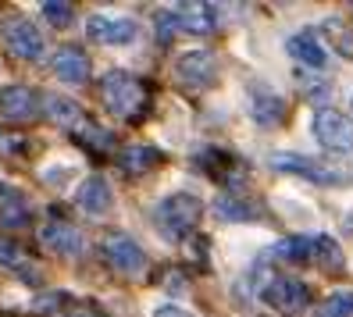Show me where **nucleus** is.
Listing matches in <instances>:
<instances>
[{
	"instance_id": "21",
	"label": "nucleus",
	"mask_w": 353,
	"mask_h": 317,
	"mask_svg": "<svg viewBox=\"0 0 353 317\" xmlns=\"http://www.w3.org/2000/svg\"><path fill=\"white\" fill-rule=\"evenodd\" d=\"M314 257L321 260L325 271H343V264H346L343 246L332 239V236H318V239H314Z\"/></svg>"
},
{
	"instance_id": "31",
	"label": "nucleus",
	"mask_w": 353,
	"mask_h": 317,
	"mask_svg": "<svg viewBox=\"0 0 353 317\" xmlns=\"http://www.w3.org/2000/svg\"><path fill=\"white\" fill-rule=\"evenodd\" d=\"M65 317H103V314H97L93 307H75V310H68Z\"/></svg>"
},
{
	"instance_id": "20",
	"label": "nucleus",
	"mask_w": 353,
	"mask_h": 317,
	"mask_svg": "<svg viewBox=\"0 0 353 317\" xmlns=\"http://www.w3.org/2000/svg\"><path fill=\"white\" fill-rule=\"evenodd\" d=\"M47 114H50V121L65 125V129H75V125L82 121L79 103L68 100V96H47Z\"/></svg>"
},
{
	"instance_id": "25",
	"label": "nucleus",
	"mask_w": 353,
	"mask_h": 317,
	"mask_svg": "<svg viewBox=\"0 0 353 317\" xmlns=\"http://www.w3.org/2000/svg\"><path fill=\"white\" fill-rule=\"evenodd\" d=\"M325 29H328V39L339 47V54L343 57H353V25L343 22V18H328Z\"/></svg>"
},
{
	"instance_id": "7",
	"label": "nucleus",
	"mask_w": 353,
	"mask_h": 317,
	"mask_svg": "<svg viewBox=\"0 0 353 317\" xmlns=\"http://www.w3.org/2000/svg\"><path fill=\"white\" fill-rule=\"evenodd\" d=\"M179 79L190 82V86H211L218 79V57L211 50H193V54H182L179 65H175Z\"/></svg>"
},
{
	"instance_id": "30",
	"label": "nucleus",
	"mask_w": 353,
	"mask_h": 317,
	"mask_svg": "<svg viewBox=\"0 0 353 317\" xmlns=\"http://www.w3.org/2000/svg\"><path fill=\"white\" fill-rule=\"evenodd\" d=\"M154 317H190L182 307H175V303H164V307H157L154 310Z\"/></svg>"
},
{
	"instance_id": "16",
	"label": "nucleus",
	"mask_w": 353,
	"mask_h": 317,
	"mask_svg": "<svg viewBox=\"0 0 353 317\" xmlns=\"http://www.w3.org/2000/svg\"><path fill=\"white\" fill-rule=\"evenodd\" d=\"M79 207L90 210V214H103V210L111 207V185L103 182L100 175L86 178V182H82V189H79Z\"/></svg>"
},
{
	"instance_id": "6",
	"label": "nucleus",
	"mask_w": 353,
	"mask_h": 317,
	"mask_svg": "<svg viewBox=\"0 0 353 317\" xmlns=\"http://www.w3.org/2000/svg\"><path fill=\"white\" fill-rule=\"evenodd\" d=\"M103 257H108L111 267H118L121 274H136V271H143V264H147L139 243L129 239V236H121V232H118V236L103 239Z\"/></svg>"
},
{
	"instance_id": "22",
	"label": "nucleus",
	"mask_w": 353,
	"mask_h": 317,
	"mask_svg": "<svg viewBox=\"0 0 353 317\" xmlns=\"http://www.w3.org/2000/svg\"><path fill=\"white\" fill-rule=\"evenodd\" d=\"M75 139L86 143L90 150H111V143H114V136H111L108 129H100V125H93V121H86V118L75 125Z\"/></svg>"
},
{
	"instance_id": "2",
	"label": "nucleus",
	"mask_w": 353,
	"mask_h": 317,
	"mask_svg": "<svg viewBox=\"0 0 353 317\" xmlns=\"http://www.w3.org/2000/svg\"><path fill=\"white\" fill-rule=\"evenodd\" d=\"M203 214V203L193 196V193H175L168 200H161L157 207V225L164 236H172V239H182L185 232H193L196 221Z\"/></svg>"
},
{
	"instance_id": "15",
	"label": "nucleus",
	"mask_w": 353,
	"mask_h": 317,
	"mask_svg": "<svg viewBox=\"0 0 353 317\" xmlns=\"http://www.w3.org/2000/svg\"><path fill=\"white\" fill-rule=\"evenodd\" d=\"M285 50L293 54V57L300 61V65H307V68H321V65H325V57H328V54H325V47H321V43H318V39L310 36V32L289 36Z\"/></svg>"
},
{
	"instance_id": "24",
	"label": "nucleus",
	"mask_w": 353,
	"mask_h": 317,
	"mask_svg": "<svg viewBox=\"0 0 353 317\" xmlns=\"http://www.w3.org/2000/svg\"><path fill=\"white\" fill-rule=\"evenodd\" d=\"M318 317H353V289H339V292H332L328 300L321 303Z\"/></svg>"
},
{
	"instance_id": "29",
	"label": "nucleus",
	"mask_w": 353,
	"mask_h": 317,
	"mask_svg": "<svg viewBox=\"0 0 353 317\" xmlns=\"http://www.w3.org/2000/svg\"><path fill=\"white\" fill-rule=\"evenodd\" d=\"M0 264H22V249L11 239H0Z\"/></svg>"
},
{
	"instance_id": "32",
	"label": "nucleus",
	"mask_w": 353,
	"mask_h": 317,
	"mask_svg": "<svg viewBox=\"0 0 353 317\" xmlns=\"http://www.w3.org/2000/svg\"><path fill=\"white\" fill-rule=\"evenodd\" d=\"M343 228H346V232H350V236H353V210H350V214L343 218Z\"/></svg>"
},
{
	"instance_id": "23",
	"label": "nucleus",
	"mask_w": 353,
	"mask_h": 317,
	"mask_svg": "<svg viewBox=\"0 0 353 317\" xmlns=\"http://www.w3.org/2000/svg\"><path fill=\"white\" fill-rule=\"evenodd\" d=\"M214 214H218L221 221H254L257 210H254L250 203L236 200V196H221V200L214 203Z\"/></svg>"
},
{
	"instance_id": "13",
	"label": "nucleus",
	"mask_w": 353,
	"mask_h": 317,
	"mask_svg": "<svg viewBox=\"0 0 353 317\" xmlns=\"http://www.w3.org/2000/svg\"><path fill=\"white\" fill-rule=\"evenodd\" d=\"M39 243L50 246L54 253H79L82 249V236L65 221H50L43 232H39Z\"/></svg>"
},
{
	"instance_id": "10",
	"label": "nucleus",
	"mask_w": 353,
	"mask_h": 317,
	"mask_svg": "<svg viewBox=\"0 0 353 317\" xmlns=\"http://www.w3.org/2000/svg\"><path fill=\"white\" fill-rule=\"evenodd\" d=\"M29 225V200L18 189L4 185L0 189V228L4 232H18Z\"/></svg>"
},
{
	"instance_id": "19",
	"label": "nucleus",
	"mask_w": 353,
	"mask_h": 317,
	"mask_svg": "<svg viewBox=\"0 0 353 317\" xmlns=\"http://www.w3.org/2000/svg\"><path fill=\"white\" fill-rule=\"evenodd\" d=\"M310 253H314V239L310 236H293V239H279L272 246V257L285 260V264H303Z\"/></svg>"
},
{
	"instance_id": "1",
	"label": "nucleus",
	"mask_w": 353,
	"mask_h": 317,
	"mask_svg": "<svg viewBox=\"0 0 353 317\" xmlns=\"http://www.w3.org/2000/svg\"><path fill=\"white\" fill-rule=\"evenodd\" d=\"M100 93H103V108L118 118H136L147 103V90L143 82L129 72H108L100 82Z\"/></svg>"
},
{
	"instance_id": "18",
	"label": "nucleus",
	"mask_w": 353,
	"mask_h": 317,
	"mask_svg": "<svg viewBox=\"0 0 353 317\" xmlns=\"http://www.w3.org/2000/svg\"><path fill=\"white\" fill-rule=\"evenodd\" d=\"M250 114L261 121V125H279L282 114H285V103L282 96L275 93H264V90H254V103H250Z\"/></svg>"
},
{
	"instance_id": "28",
	"label": "nucleus",
	"mask_w": 353,
	"mask_h": 317,
	"mask_svg": "<svg viewBox=\"0 0 353 317\" xmlns=\"http://www.w3.org/2000/svg\"><path fill=\"white\" fill-rule=\"evenodd\" d=\"M179 32V22H175V11H161L157 14V39L161 43H168V39Z\"/></svg>"
},
{
	"instance_id": "12",
	"label": "nucleus",
	"mask_w": 353,
	"mask_h": 317,
	"mask_svg": "<svg viewBox=\"0 0 353 317\" xmlns=\"http://www.w3.org/2000/svg\"><path fill=\"white\" fill-rule=\"evenodd\" d=\"M0 111L11 121H26V118L36 114V93L29 86H8L0 93Z\"/></svg>"
},
{
	"instance_id": "17",
	"label": "nucleus",
	"mask_w": 353,
	"mask_h": 317,
	"mask_svg": "<svg viewBox=\"0 0 353 317\" xmlns=\"http://www.w3.org/2000/svg\"><path fill=\"white\" fill-rule=\"evenodd\" d=\"M157 161H161V150H154V146H125L121 157H118V164H121V172H125V175L150 172Z\"/></svg>"
},
{
	"instance_id": "8",
	"label": "nucleus",
	"mask_w": 353,
	"mask_h": 317,
	"mask_svg": "<svg viewBox=\"0 0 353 317\" xmlns=\"http://www.w3.org/2000/svg\"><path fill=\"white\" fill-rule=\"evenodd\" d=\"M86 32L90 39H97V43H129V39H136V22L132 18H111V14H93L86 22Z\"/></svg>"
},
{
	"instance_id": "9",
	"label": "nucleus",
	"mask_w": 353,
	"mask_h": 317,
	"mask_svg": "<svg viewBox=\"0 0 353 317\" xmlns=\"http://www.w3.org/2000/svg\"><path fill=\"white\" fill-rule=\"evenodd\" d=\"M50 65H54V75L61 82H72V86H79V82L90 79V57L82 50H75V47H61Z\"/></svg>"
},
{
	"instance_id": "4",
	"label": "nucleus",
	"mask_w": 353,
	"mask_h": 317,
	"mask_svg": "<svg viewBox=\"0 0 353 317\" xmlns=\"http://www.w3.org/2000/svg\"><path fill=\"white\" fill-rule=\"evenodd\" d=\"M261 296H264V303L272 307V310H279V314H300L310 303V289L303 282H296V278H275V282H268Z\"/></svg>"
},
{
	"instance_id": "26",
	"label": "nucleus",
	"mask_w": 353,
	"mask_h": 317,
	"mask_svg": "<svg viewBox=\"0 0 353 317\" xmlns=\"http://www.w3.org/2000/svg\"><path fill=\"white\" fill-rule=\"evenodd\" d=\"M43 18H47L50 25L65 29V25L72 22V8H68V4H61V0H47V4H43Z\"/></svg>"
},
{
	"instance_id": "5",
	"label": "nucleus",
	"mask_w": 353,
	"mask_h": 317,
	"mask_svg": "<svg viewBox=\"0 0 353 317\" xmlns=\"http://www.w3.org/2000/svg\"><path fill=\"white\" fill-rule=\"evenodd\" d=\"M4 43L11 47L14 57H26V61H36V57H43L47 43H43V36H39V29L32 22H26V18H14V22L4 29Z\"/></svg>"
},
{
	"instance_id": "11",
	"label": "nucleus",
	"mask_w": 353,
	"mask_h": 317,
	"mask_svg": "<svg viewBox=\"0 0 353 317\" xmlns=\"http://www.w3.org/2000/svg\"><path fill=\"white\" fill-rule=\"evenodd\" d=\"M272 167H275V172H296V175H307V178H314V182H343L339 172L318 167L310 157H296V154H272Z\"/></svg>"
},
{
	"instance_id": "3",
	"label": "nucleus",
	"mask_w": 353,
	"mask_h": 317,
	"mask_svg": "<svg viewBox=\"0 0 353 317\" xmlns=\"http://www.w3.org/2000/svg\"><path fill=\"white\" fill-rule=\"evenodd\" d=\"M314 136L325 150L350 154L353 150V118L332 111V108H318L314 111Z\"/></svg>"
},
{
	"instance_id": "14",
	"label": "nucleus",
	"mask_w": 353,
	"mask_h": 317,
	"mask_svg": "<svg viewBox=\"0 0 353 317\" xmlns=\"http://www.w3.org/2000/svg\"><path fill=\"white\" fill-rule=\"evenodd\" d=\"M175 22H179L182 32L203 36V32L214 29V8H211V4H182V8L175 11Z\"/></svg>"
},
{
	"instance_id": "27",
	"label": "nucleus",
	"mask_w": 353,
	"mask_h": 317,
	"mask_svg": "<svg viewBox=\"0 0 353 317\" xmlns=\"http://www.w3.org/2000/svg\"><path fill=\"white\" fill-rule=\"evenodd\" d=\"M300 90H303L310 100H314V103H325V96L332 93L325 79H321V82H310V72H303V75H300Z\"/></svg>"
}]
</instances>
